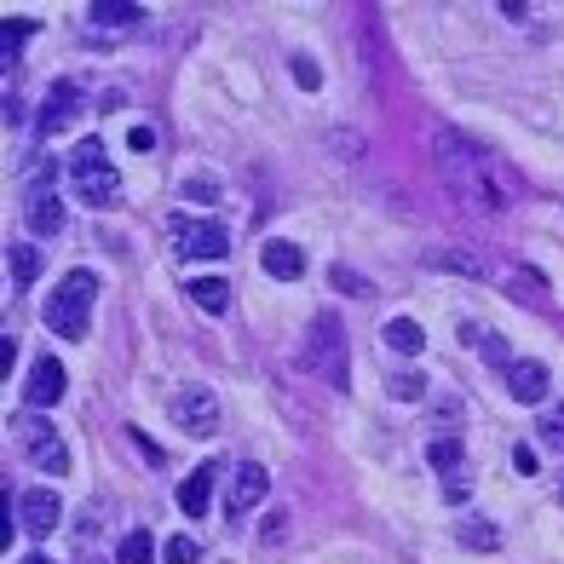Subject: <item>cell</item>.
<instances>
[{
    "instance_id": "6",
    "label": "cell",
    "mask_w": 564,
    "mask_h": 564,
    "mask_svg": "<svg viewBox=\"0 0 564 564\" xmlns=\"http://www.w3.org/2000/svg\"><path fill=\"white\" fill-rule=\"evenodd\" d=\"M167 415H173V426L190 432V438H213V432H219V398H213L208 386H185V392H173Z\"/></svg>"
},
{
    "instance_id": "10",
    "label": "cell",
    "mask_w": 564,
    "mask_h": 564,
    "mask_svg": "<svg viewBox=\"0 0 564 564\" xmlns=\"http://www.w3.org/2000/svg\"><path fill=\"white\" fill-rule=\"evenodd\" d=\"M64 386H70V375H64V363H58V357H35V369H29L24 398L35 403V409H52V403L64 398Z\"/></svg>"
},
{
    "instance_id": "27",
    "label": "cell",
    "mask_w": 564,
    "mask_h": 564,
    "mask_svg": "<svg viewBox=\"0 0 564 564\" xmlns=\"http://www.w3.org/2000/svg\"><path fill=\"white\" fill-rule=\"evenodd\" d=\"M12 277L35 282V277H41V254H35V248H12Z\"/></svg>"
},
{
    "instance_id": "28",
    "label": "cell",
    "mask_w": 564,
    "mask_h": 564,
    "mask_svg": "<svg viewBox=\"0 0 564 564\" xmlns=\"http://www.w3.org/2000/svg\"><path fill=\"white\" fill-rule=\"evenodd\" d=\"M196 559H202L196 536H167V564H196Z\"/></svg>"
},
{
    "instance_id": "19",
    "label": "cell",
    "mask_w": 564,
    "mask_h": 564,
    "mask_svg": "<svg viewBox=\"0 0 564 564\" xmlns=\"http://www.w3.org/2000/svg\"><path fill=\"white\" fill-rule=\"evenodd\" d=\"M87 18H93L98 29H133L144 18V6H116V0H98Z\"/></svg>"
},
{
    "instance_id": "12",
    "label": "cell",
    "mask_w": 564,
    "mask_h": 564,
    "mask_svg": "<svg viewBox=\"0 0 564 564\" xmlns=\"http://www.w3.org/2000/svg\"><path fill=\"white\" fill-rule=\"evenodd\" d=\"M219 461H202V467L190 472L185 484H179V507H185V518H202L208 513V501H213V478H219Z\"/></svg>"
},
{
    "instance_id": "26",
    "label": "cell",
    "mask_w": 564,
    "mask_h": 564,
    "mask_svg": "<svg viewBox=\"0 0 564 564\" xmlns=\"http://www.w3.org/2000/svg\"><path fill=\"white\" fill-rule=\"evenodd\" d=\"M392 398H403V403H421V398H426V380L415 375V369H403V375H392Z\"/></svg>"
},
{
    "instance_id": "7",
    "label": "cell",
    "mask_w": 564,
    "mask_h": 564,
    "mask_svg": "<svg viewBox=\"0 0 564 564\" xmlns=\"http://www.w3.org/2000/svg\"><path fill=\"white\" fill-rule=\"evenodd\" d=\"M24 455H29V467L47 472V478H64V472H70V449H64V438H58L41 415L24 421Z\"/></svg>"
},
{
    "instance_id": "29",
    "label": "cell",
    "mask_w": 564,
    "mask_h": 564,
    "mask_svg": "<svg viewBox=\"0 0 564 564\" xmlns=\"http://www.w3.org/2000/svg\"><path fill=\"white\" fill-rule=\"evenodd\" d=\"M294 81H300V87H306V93H317V87H323V70H317V64H311L306 52H300V58H294Z\"/></svg>"
},
{
    "instance_id": "2",
    "label": "cell",
    "mask_w": 564,
    "mask_h": 564,
    "mask_svg": "<svg viewBox=\"0 0 564 564\" xmlns=\"http://www.w3.org/2000/svg\"><path fill=\"white\" fill-rule=\"evenodd\" d=\"M93 294H98V277L93 271H70V277L58 282V294H47V329L58 340H81L87 323H93Z\"/></svg>"
},
{
    "instance_id": "11",
    "label": "cell",
    "mask_w": 564,
    "mask_h": 564,
    "mask_svg": "<svg viewBox=\"0 0 564 564\" xmlns=\"http://www.w3.org/2000/svg\"><path fill=\"white\" fill-rule=\"evenodd\" d=\"M547 386H553V375H547V363H536V357H518L513 369H507V392L518 403H541Z\"/></svg>"
},
{
    "instance_id": "3",
    "label": "cell",
    "mask_w": 564,
    "mask_h": 564,
    "mask_svg": "<svg viewBox=\"0 0 564 564\" xmlns=\"http://www.w3.org/2000/svg\"><path fill=\"white\" fill-rule=\"evenodd\" d=\"M70 185H75V202H87V208H116L121 173L110 167V156H104V144H98V139H81V144H75Z\"/></svg>"
},
{
    "instance_id": "21",
    "label": "cell",
    "mask_w": 564,
    "mask_h": 564,
    "mask_svg": "<svg viewBox=\"0 0 564 564\" xmlns=\"http://www.w3.org/2000/svg\"><path fill=\"white\" fill-rule=\"evenodd\" d=\"M472 334V346H478V357H484V363H495V369H513L518 357L507 352V340H501V334H478V329H467Z\"/></svg>"
},
{
    "instance_id": "24",
    "label": "cell",
    "mask_w": 564,
    "mask_h": 564,
    "mask_svg": "<svg viewBox=\"0 0 564 564\" xmlns=\"http://www.w3.org/2000/svg\"><path fill=\"white\" fill-rule=\"evenodd\" d=\"M24 35H35V18H6V47H0V64H6V70L18 64V47H24Z\"/></svg>"
},
{
    "instance_id": "1",
    "label": "cell",
    "mask_w": 564,
    "mask_h": 564,
    "mask_svg": "<svg viewBox=\"0 0 564 564\" xmlns=\"http://www.w3.org/2000/svg\"><path fill=\"white\" fill-rule=\"evenodd\" d=\"M438 156H444V179L449 190L461 196V202H472L478 213H501L507 208V196H501V185L490 179V150H478V144H467L461 133H444L438 139Z\"/></svg>"
},
{
    "instance_id": "20",
    "label": "cell",
    "mask_w": 564,
    "mask_h": 564,
    "mask_svg": "<svg viewBox=\"0 0 564 564\" xmlns=\"http://www.w3.org/2000/svg\"><path fill=\"white\" fill-rule=\"evenodd\" d=\"M156 559V541H150V530H127L116 547V564H150Z\"/></svg>"
},
{
    "instance_id": "22",
    "label": "cell",
    "mask_w": 564,
    "mask_h": 564,
    "mask_svg": "<svg viewBox=\"0 0 564 564\" xmlns=\"http://www.w3.org/2000/svg\"><path fill=\"white\" fill-rule=\"evenodd\" d=\"M426 265H444V271H467V277H490V265L478 254H461V248H444V254H432Z\"/></svg>"
},
{
    "instance_id": "14",
    "label": "cell",
    "mask_w": 564,
    "mask_h": 564,
    "mask_svg": "<svg viewBox=\"0 0 564 564\" xmlns=\"http://www.w3.org/2000/svg\"><path fill=\"white\" fill-rule=\"evenodd\" d=\"M259 265H265V271H271V277L277 282H294V277H306V254H300V248H294V242H265V248H259Z\"/></svg>"
},
{
    "instance_id": "30",
    "label": "cell",
    "mask_w": 564,
    "mask_h": 564,
    "mask_svg": "<svg viewBox=\"0 0 564 564\" xmlns=\"http://www.w3.org/2000/svg\"><path fill=\"white\" fill-rule=\"evenodd\" d=\"M185 202H219V185H213V179H190Z\"/></svg>"
},
{
    "instance_id": "8",
    "label": "cell",
    "mask_w": 564,
    "mask_h": 564,
    "mask_svg": "<svg viewBox=\"0 0 564 564\" xmlns=\"http://www.w3.org/2000/svg\"><path fill=\"white\" fill-rule=\"evenodd\" d=\"M12 513H18V530H29V536L41 541L58 530V518H64V501L52 490H24L18 501H12Z\"/></svg>"
},
{
    "instance_id": "23",
    "label": "cell",
    "mask_w": 564,
    "mask_h": 564,
    "mask_svg": "<svg viewBox=\"0 0 564 564\" xmlns=\"http://www.w3.org/2000/svg\"><path fill=\"white\" fill-rule=\"evenodd\" d=\"M426 461H432V467L444 472H461V438H432V444H426Z\"/></svg>"
},
{
    "instance_id": "13",
    "label": "cell",
    "mask_w": 564,
    "mask_h": 564,
    "mask_svg": "<svg viewBox=\"0 0 564 564\" xmlns=\"http://www.w3.org/2000/svg\"><path fill=\"white\" fill-rule=\"evenodd\" d=\"M75 104H81V93H75V81H52V93H47V110H41V133H64L75 116Z\"/></svg>"
},
{
    "instance_id": "15",
    "label": "cell",
    "mask_w": 564,
    "mask_h": 564,
    "mask_svg": "<svg viewBox=\"0 0 564 564\" xmlns=\"http://www.w3.org/2000/svg\"><path fill=\"white\" fill-rule=\"evenodd\" d=\"M64 231V202L52 190H35L29 196V236H58Z\"/></svg>"
},
{
    "instance_id": "5",
    "label": "cell",
    "mask_w": 564,
    "mask_h": 564,
    "mask_svg": "<svg viewBox=\"0 0 564 564\" xmlns=\"http://www.w3.org/2000/svg\"><path fill=\"white\" fill-rule=\"evenodd\" d=\"M167 236H173V248L185 259H225L231 254V236H225V225H213V219H185V213H173V219H167Z\"/></svg>"
},
{
    "instance_id": "33",
    "label": "cell",
    "mask_w": 564,
    "mask_h": 564,
    "mask_svg": "<svg viewBox=\"0 0 564 564\" xmlns=\"http://www.w3.org/2000/svg\"><path fill=\"white\" fill-rule=\"evenodd\" d=\"M127 144H133V150H150V144H156V133H150V127H133V139H127Z\"/></svg>"
},
{
    "instance_id": "18",
    "label": "cell",
    "mask_w": 564,
    "mask_h": 564,
    "mask_svg": "<svg viewBox=\"0 0 564 564\" xmlns=\"http://www.w3.org/2000/svg\"><path fill=\"white\" fill-rule=\"evenodd\" d=\"M455 536H461V547H472V553H495V547H501V530H495L490 518H461Z\"/></svg>"
},
{
    "instance_id": "25",
    "label": "cell",
    "mask_w": 564,
    "mask_h": 564,
    "mask_svg": "<svg viewBox=\"0 0 564 564\" xmlns=\"http://www.w3.org/2000/svg\"><path fill=\"white\" fill-rule=\"evenodd\" d=\"M444 501H449V507H467V501H472V472L467 467L444 478Z\"/></svg>"
},
{
    "instance_id": "32",
    "label": "cell",
    "mask_w": 564,
    "mask_h": 564,
    "mask_svg": "<svg viewBox=\"0 0 564 564\" xmlns=\"http://www.w3.org/2000/svg\"><path fill=\"white\" fill-rule=\"evenodd\" d=\"M513 467H518V472H536V449L518 444V449H513Z\"/></svg>"
},
{
    "instance_id": "9",
    "label": "cell",
    "mask_w": 564,
    "mask_h": 564,
    "mask_svg": "<svg viewBox=\"0 0 564 564\" xmlns=\"http://www.w3.org/2000/svg\"><path fill=\"white\" fill-rule=\"evenodd\" d=\"M265 490H271V472L259 467V461H242V467L231 472V490H225V513L248 518L259 501H265Z\"/></svg>"
},
{
    "instance_id": "35",
    "label": "cell",
    "mask_w": 564,
    "mask_h": 564,
    "mask_svg": "<svg viewBox=\"0 0 564 564\" xmlns=\"http://www.w3.org/2000/svg\"><path fill=\"white\" fill-rule=\"evenodd\" d=\"M559 501H564V484H559Z\"/></svg>"
},
{
    "instance_id": "34",
    "label": "cell",
    "mask_w": 564,
    "mask_h": 564,
    "mask_svg": "<svg viewBox=\"0 0 564 564\" xmlns=\"http://www.w3.org/2000/svg\"><path fill=\"white\" fill-rule=\"evenodd\" d=\"M24 564H52V559H41V553H29V559Z\"/></svg>"
},
{
    "instance_id": "4",
    "label": "cell",
    "mask_w": 564,
    "mask_h": 564,
    "mask_svg": "<svg viewBox=\"0 0 564 564\" xmlns=\"http://www.w3.org/2000/svg\"><path fill=\"white\" fill-rule=\"evenodd\" d=\"M300 363H306L311 375H323L329 386H352V363H346V334H340V317L334 311H323L317 323H311V340L306 352H300Z\"/></svg>"
},
{
    "instance_id": "31",
    "label": "cell",
    "mask_w": 564,
    "mask_h": 564,
    "mask_svg": "<svg viewBox=\"0 0 564 564\" xmlns=\"http://www.w3.org/2000/svg\"><path fill=\"white\" fill-rule=\"evenodd\" d=\"M541 432H547V444H564V403L553 409V421L541 426Z\"/></svg>"
},
{
    "instance_id": "16",
    "label": "cell",
    "mask_w": 564,
    "mask_h": 564,
    "mask_svg": "<svg viewBox=\"0 0 564 564\" xmlns=\"http://www.w3.org/2000/svg\"><path fill=\"white\" fill-rule=\"evenodd\" d=\"M380 340H386L398 357H421V346H426V334H421V323H415V317H392Z\"/></svg>"
},
{
    "instance_id": "17",
    "label": "cell",
    "mask_w": 564,
    "mask_h": 564,
    "mask_svg": "<svg viewBox=\"0 0 564 564\" xmlns=\"http://www.w3.org/2000/svg\"><path fill=\"white\" fill-rule=\"evenodd\" d=\"M185 294H190V300H196L202 311H213V317L231 306V282H225V277H196V282L185 288Z\"/></svg>"
}]
</instances>
